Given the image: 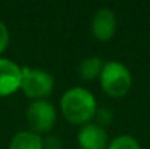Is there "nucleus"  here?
Returning <instances> with one entry per match:
<instances>
[{
    "label": "nucleus",
    "instance_id": "obj_9",
    "mask_svg": "<svg viewBox=\"0 0 150 149\" xmlns=\"http://www.w3.org/2000/svg\"><path fill=\"white\" fill-rule=\"evenodd\" d=\"M103 61L98 56H91L86 57L80 61L79 67H77V73L83 81H93L96 78H99L102 67H103Z\"/></svg>",
    "mask_w": 150,
    "mask_h": 149
},
{
    "label": "nucleus",
    "instance_id": "obj_11",
    "mask_svg": "<svg viewBox=\"0 0 150 149\" xmlns=\"http://www.w3.org/2000/svg\"><path fill=\"white\" fill-rule=\"evenodd\" d=\"M10 41V35H9V29L6 26V24L0 19V53H3L7 48Z\"/></svg>",
    "mask_w": 150,
    "mask_h": 149
},
{
    "label": "nucleus",
    "instance_id": "obj_2",
    "mask_svg": "<svg viewBox=\"0 0 150 149\" xmlns=\"http://www.w3.org/2000/svg\"><path fill=\"white\" fill-rule=\"evenodd\" d=\"M102 91L111 98H122L128 94L133 76L125 64L121 61H106L99 75Z\"/></svg>",
    "mask_w": 150,
    "mask_h": 149
},
{
    "label": "nucleus",
    "instance_id": "obj_8",
    "mask_svg": "<svg viewBox=\"0 0 150 149\" xmlns=\"http://www.w3.org/2000/svg\"><path fill=\"white\" fill-rule=\"evenodd\" d=\"M9 149H44L42 138L31 130L18 132L10 139Z\"/></svg>",
    "mask_w": 150,
    "mask_h": 149
},
{
    "label": "nucleus",
    "instance_id": "obj_10",
    "mask_svg": "<svg viewBox=\"0 0 150 149\" xmlns=\"http://www.w3.org/2000/svg\"><path fill=\"white\" fill-rule=\"evenodd\" d=\"M106 149H142V146L136 138L130 135H120L108 143Z\"/></svg>",
    "mask_w": 150,
    "mask_h": 149
},
{
    "label": "nucleus",
    "instance_id": "obj_5",
    "mask_svg": "<svg viewBox=\"0 0 150 149\" xmlns=\"http://www.w3.org/2000/svg\"><path fill=\"white\" fill-rule=\"evenodd\" d=\"M22 67L15 61L0 57V97H9L21 89Z\"/></svg>",
    "mask_w": 150,
    "mask_h": 149
},
{
    "label": "nucleus",
    "instance_id": "obj_7",
    "mask_svg": "<svg viewBox=\"0 0 150 149\" xmlns=\"http://www.w3.org/2000/svg\"><path fill=\"white\" fill-rule=\"evenodd\" d=\"M77 143L80 149H106L109 139L102 126L98 123H88L80 127L77 133Z\"/></svg>",
    "mask_w": 150,
    "mask_h": 149
},
{
    "label": "nucleus",
    "instance_id": "obj_3",
    "mask_svg": "<svg viewBox=\"0 0 150 149\" xmlns=\"http://www.w3.org/2000/svg\"><path fill=\"white\" fill-rule=\"evenodd\" d=\"M54 88V78L44 69L22 67L21 91L28 98L38 101L45 99Z\"/></svg>",
    "mask_w": 150,
    "mask_h": 149
},
{
    "label": "nucleus",
    "instance_id": "obj_6",
    "mask_svg": "<svg viewBox=\"0 0 150 149\" xmlns=\"http://www.w3.org/2000/svg\"><path fill=\"white\" fill-rule=\"evenodd\" d=\"M117 29V18L115 13L108 7H100L92 18L91 31L98 41H109Z\"/></svg>",
    "mask_w": 150,
    "mask_h": 149
},
{
    "label": "nucleus",
    "instance_id": "obj_1",
    "mask_svg": "<svg viewBox=\"0 0 150 149\" xmlns=\"http://www.w3.org/2000/svg\"><path fill=\"white\" fill-rule=\"evenodd\" d=\"M60 108L69 123L85 126L95 118L98 104L91 91L83 86H73L61 95Z\"/></svg>",
    "mask_w": 150,
    "mask_h": 149
},
{
    "label": "nucleus",
    "instance_id": "obj_12",
    "mask_svg": "<svg viewBox=\"0 0 150 149\" xmlns=\"http://www.w3.org/2000/svg\"><path fill=\"white\" fill-rule=\"evenodd\" d=\"M42 146L44 149H61L63 143H61V139L58 136H47L45 139H42Z\"/></svg>",
    "mask_w": 150,
    "mask_h": 149
},
{
    "label": "nucleus",
    "instance_id": "obj_4",
    "mask_svg": "<svg viewBox=\"0 0 150 149\" xmlns=\"http://www.w3.org/2000/svg\"><path fill=\"white\" fill-rule=\"evenodd\" d=\"M26 121L31 132L37 135L48 133L57 121V111L47 99H38L29 104L26 110Z\"/></svg>",
    "mask_w": 150,
    "mask_h": 149
},
{
    "label": "nucleus",
    "instance_id": "obj_13",
    "mask_svg": "<svg viewBox=\"0 0 150 149\" xmlns=\"http://www.w3.org/2000/svg\"><path fill=\"white\" fill-rule=\"evenodd\" d=\"M95 117L98 118V124L99 126H105V124H109L111 123V120H112V114L108 111V110H105V108H102V110H96V114H95Z\"/></svg>",
    "mask_w": 150,
    "mask_h": 149
}]
</instances>
